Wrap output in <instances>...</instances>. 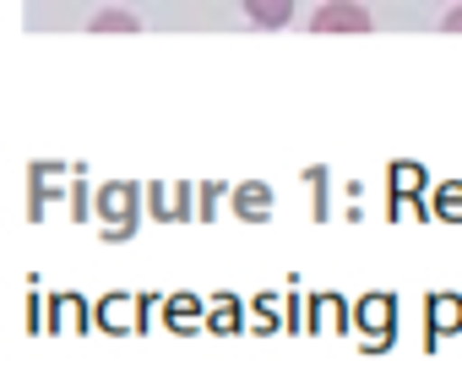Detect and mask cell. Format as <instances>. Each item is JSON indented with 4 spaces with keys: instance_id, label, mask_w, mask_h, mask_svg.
Here are the masks:
<instances>
[{
    "instance_id": "1",
    "label": "cell",
    "mask_w": 462,
    "mask_h": 381,
    "mask_svg": "<svg viewBox=\"0 0 462 381\" xmlns=\"http://www.w3.org/2000/svg\"><path fill=\"white\" fill-rule=\"evenodd\" d=\"M316 33H370V12L354 6V0H327V6L310 17Z\"/></svg>"
},
{
    "instance_id": "6",
    "label": "cell",
    "mask_w": 462,
    "mask_h": 381,
    "mask_svg": "<svg viewBox=\"0 0 462 381\" xmlns=\"http://www.w3.org/2000/svg\"><path fill=\"white\" fill-rule=\"evenodd\" d=\"M142 23L131 17V12H98L93 17V33H136Z\"/></svg>"
},
{
    "instance_id": "7",
    "label": "cell",
    "mask_w": 462,
    "mask_h": 381,
    "mask_svg": "<svg viewBox=\"0 0 462 381\" xmlns=\"http://www.w3.org/2000/svg\"><path fill=\"white\" fill-rule=\"evenodd\" d=\"M440 28H446V33H462V6H451V12H446V23H440Z\"/></svg>"
},
{
    "instance_id": "5",
    "label": "cell",
    "mask_w": 462,
    "mask_h": 381,
    "mask_svg": "<svg viewBox=\"0 0 462 381\" xmlns=\"http://www.w3.org/2000/svg\"><path fill=\"white\" fill-rule=\"evenodd\" d=\"M359 321L370 327V338H381V332H386V321H392V300H386V294H370V300L359 305Z\"/></svg>"
},
{
    "instance_id": "4",
    "label": "cell",
    "mask_w": 462,
    "mask_h": 381,
    "mask_svg": "<svg viewBox=\"0 0 462 381\" xmlns=\"http://www.w3.org/2000/svg\"><path fill=\"white\" fill-rule=\"evenodd\" d=\"M235 208H240V218H267V208H273V190L267 185H240V197H235Z\"/></svg>"
},
{
    "instance_id": "2",
    "label": "cell",
    "mask_w": 462,
    "mask_h": 381,
    "mask_svg": "<svg viewBox=\"0 0 462 381\" xmlns=\"http://www.w3.org/2000/svg\"><path fill=\"white\" fill-rule=\"evenodd\" d=\"M245 17H251L256 28H289L294 0H245Z\"/></svg>"
},
{
    "instance_id": "3",
    "label": "cell",
    "mask_w": 462,
    "mask_h": 381,
    "mask_svg": "<svg viewBox=\"0 0 462 381\" xmlns=\"http://www.w3.org/2000/svg\"><path fill=\"white\" fill-rule=\"evenodd\" d=\"M462 327V300L457 294H435L430 300V332H451Z\"/></svg>"
}]
</instances>
